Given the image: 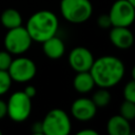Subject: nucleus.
Here are the masks:
<instances>
[{
  "label": "nucleus",
  "mask_w": 135,
  "mask_h": 135,
  "mask_svg": "<svg viewBox=\"0 0 135 135\" xmlns=\"http://www.w3.org/2000/svg\"><path fill=\"white\" fill-rule=\"evenodd\" d=\"M60 12L66 21L82 23L92 16L93 5L90 0H61Z\"/></svg>",
  "instance_id": "3"
},
{
  "label": "nucleus",
  "mask_w": 135,
  "mask_h": 135,
  "mask_svg": "<svg viewBox=\"0 0 135 135\" xmlns=\"http://www.w3.org/2000/svg\"><path fill=\"white\" fill-rule=\"evenodd\" d=\"M42 50L45 56L50 59H59L65 52V45L62 39L54 35L42 42Z\"/></svg>",
  "instance_id": "12"
},
{
  "label": "nucleus",
  "mask_w": 135,
  "mask_h": 135,
  "mask_svg": "<svg viewBox=\"0 0 135 135\" xmlns=\"http://www.w3.org/2000/svg\"><path fill=\"white\" fill-rule=\"evenodd\" d=\"M128 1H129V2H131L132 4H134V5H135V0H128Z\"/></svg>",
  "instance_id": "26"
},
{
  "label": "nucleus",
  "mask_w": 135,
  "mask_h": 135,
  "mask_svg": "<svg viewBox=\"0 0 135 135\" xmlns=\"http://www.w3.org/2000/svg\"><path fill=\"white\" fill-rule=\"evenodd\" d=\"M41 123L44 135H68L72 129L70 117L62 109L49 111Z\"/></svg>",
  "instance_id": "4"
},
{
  "label": "nucleus",
  "mask_w": 135,
  "mask_h": 135,
  "mask_svg": "<svg viewBox=\"0 0 135 135\" xmlns=\"http://www.w3.org/2000/svg\"><path fill=\"white\" fill-rule=\"evenodd\" d=\"M0 21L2 25L7 30L15 28L17 26L22 25V17L20 13L15 8L4 9L0 16Z\"/></svg>",
  "instance_id": "15"
},
{
  "label": "nucleus",
  "mask_w": 135,
  "mask_h": 135,
  "mask_svg": "<svg viewBox=\"0 0 135 135\" xmlns=\"http://www.w3.org/2000/svg\"><path fill=\"white\" fill-rule=\"evenodd\" d=\"M73 86L78 93L84 94L93 90V88L95 86V82L89 71L78 72L73 79Z\"/></svg>",
  "instance_id": "14"
},
{
  "label": "nucleus",
  "mask_w": 135,
  "mask_h": 135,
  "mask_svg": "<svg viewBox=\"0 0 135 135\" xmlns=\"http://www.w3.org/2000/svg\"><path fill=\"white\" fill-rule=\"evenodd\" d=\"M59 22L57 16L47 9H42L33 14L25 25L27 33L33 41L43 42L44 40L56 35Z\"/></svg>",
  "instance_id": "2"
},
{
  "label": "nucleus",
  "mask_w": 135,
  "mask_h": 135,
  "mask_svg": "<svg viewBox=\"0 0 135 135\" xmlns=\"http://www.w3.org/2000/svg\"><path fill=\"white\" fill-rule=\"evenodd\" d=\"M92 101L94 102V104L97 108H103L105 105H108L111 101V94L108 91V89L104 88H100L98 91H96L93 94V97L91 98Z\"/></svg>",
  "instance_id": "16"
},
{
  "label": "nucleus",
  "mask_w": 135,
  "mask_h": 135,
  "mask_svg": "<svg viewBox=\"0 0 135 135\" xmlns=\"http://www.w3.org/2000/svg\"><path fill=\"white\" fill-rule=\"evenodd\" d=\"M107 132L110 135H130V121L123 118L120 114L114 115L107 122Z\"/></svg>",
  "instance_id": "13"
},
{
  "label": "nucleus",
  "mask_w": 135,
  "mask_h": 135,
  "mask_svg": "<svg viewBox=\"0 0 135 135\" xmlns=\"http://www.w3.org/2000/svg\"><path fill=\"white\" fill-rule=\"evenodd\" d=\"M77 135H98V133L92 129H84V130L77 132Z\"/></svg>",
  "instance_id": "25"
},
{
  "label": "nucleus",
  "mask_w": 135,
  "mask_h": 135,
  "mask_svg": "<svg viewBox=\"0 0 135 135\" xmlns=\"http://www.w3.org/2000/svg\"><path fill=\"white\" fill-rule=\"evenodd\" d=\"M7 115L15 122H22L28 118L32 112V98L23 91L14 92L6 102Z\"/></svg>",
  "instance_id": "5"
},
{
  "label": "nucleus",
  "mask_w": 135,
  "mask_h": 135,
  "mask_svg": "<svg viewBox=\"0 0 135 135\" xmlns=\"http://www.w3.org/2000/svg\"><path fill=\"white\" fill-rule=\"evenodd\" d=\"M32 132H33L35 135H42V134H43L41 121H37V122L33 123V126H32Z\"/></svg>",
  "instance_id": "22"
},
{
  "label": "nucleus",
  "mask_w": 135,
  "mask_h": 135,
  "mask_svg": "<svg viewBox=\"0 0 135 135\" xmlns=\"http://www.w3.org/2000/svg\"><path fill=\"white\" fill-rule=\"evenodd\" d=\"M12 78L7 71L0 70V95H4L8 92L12 85Z\"/></svg>",
  "instance_id": "18"
},
{
  "label": "nucleus",
  "mask_w": 135,
  "mask_h": 135,
  "mask_svg": "<svg viewBox=\"0 0 135 135\" xmlns=\"http://www.w3.org/2000/svg\"><path fill=\"white\" fill-rule=\"evenodd\" d=\"M123 98L124 100H129L135 102V80H130L123 88Z\"/></svg>",
  "instance_id": "19"
},
{
  "label": "nucleus",
  "mask_w": 135,
  "mask_h": 135,
  "mask_svg": "<svg viewBox=\"0 0 135 135\" xmlns=\"http://www.w3.org/2000/svg\"><path fill=\"white\" fill-rule=\"evenodd\" d=\"M23 92L30 97V98H33L35 95H36V88L34 85H27L24 88Z\"/></svg>",
  "instance_id": "23"
},
{
  "label": "nucleus",
  "mask_w": 135,
  "mask_h": 135,
  "mask_svg": "<svg viewBox=\"0 0 135 135\" xmlns=\"http://www.w3.org/2000/svg\"><path fill=\"white\" fill-rule=\"evenodd\" d=\"M7 72L12 80L17 82H27L35 77L37 68L32 59L26 57H19L12 60Z\"/></svg>",
  "instance_id": "8"
},
{
  "label": "nucleus",
  "mask_w": 135,
  "mask_h": 135,
  "mask_svg": "<svg viewBox=\"0 0 135 135\" xmlns=\"http://www.w3.org/2000/svg\"><path fill=\"white\" fill-rule=\"evenodd\" d=\"M12 56L11 53H8L6 50L5 51H0V70L2 71H7L11 62H12Z\"/></svg>",
  "instance_id": "20"
},
{
  "label": "nucleus",
  "mask_w": 135,
  "mask_h": 135,
  "mask_svg": "<svg viewBox=\"0 0 135 135\" xmlns=\"http://www.w3.org/2000/svg\"><path fill=\"white\" fill-rule=\"evenodd\" d=\"M110 40L116 47L127 50L132 46L134 36L128 26H112L110 31Z\"/></svg>",
  "instance_id": "11"
},
{
  "label": "nucleus",
  "mask_w": 135,
  "mask_h": 135,
  "mask_svg": "<svg viewBox=\"0 0 135 135\" xmlns=\"http://www.w3.org/2000/svg\"><path fill=\"white\" fill-rule=\"evenodd\" d=\"M123 118L131 121L135 118V102L124 100L120 105V113Z\"/></svg>",
  "instance_id": "17"
},
{
  "label": "nucleus",
  "mask_w": 135,
  "mask_h": 135,
  "mask_svg": "<svg viewBox=\"0 0 135 135\" xmlns=\"http://www.w3.org/2000/svg\"><path fill=\"white\" fill-rule=\"evenodd\" d=\"M95 85L110 89L116 85L124 75L123 62L115 56H102L94 59L90 69Z\"/></svg>",
  "instance_id": "1"
},
{
  "label": "nucleus",
  "mask_w": 135,
  "mask_h": 135,
  "mask_svg": "<svg viewBox=\"0 0 135 135\" xmlns=\"http://www.w3.org/2000/svg\"><path fill=\"white\" fill-rule=\"evenodd\" d=\"M1 134H2V131H1V130H0V135H1Z\"/></svg>",
  "instance_id": "27"
},
{
  "label": "nucleus",
  "mask_w": 135,
  "mask_h": 135,
  "mask_svg": "<svg viewBox=\"0 0 135 135\" xmlns=\"http://www.w3.org/2000/svg\"><path fill=\"white\" fill-rule=\"evenodd\" d=\"M94 61V56L91 51L83 46L74 47L69 55V63L75 72L90 71Z\"/></svg>",
  "instance_id": "9"
},
{
  "label": "nucleus",
  "mask_w": 135,
  "mask_h": 135,
  "mask_svg": "<svg viewBox=\"0 0 135 135\" xmlns=\"http://www.w3.org/2000/svg\"><path fill=\"white\" fill-rule=\"evenodd\" d=\"M33 40L26 28L22 25L7 31L4 37L5 50L14 55H21L25 53L32 44Z\"/></svg>",
  "instance_id": "6"
},
{
  "label": "nucleus",
  "mask_w": 135,
  "mask_h": 135,
  "mask_svg": "<svg viewBox=\"0 0 135 135\" xmlns=\"http://www.w3.org/2000/svg\"><path fill=\"white\" fill-rule=\"evenodd\" d=\"M97 112V107L91 98L80 97L73 101L71 105V113L74 118L79 121H89L94 118Z\"/></svg>",
  "instance_id": "10"
},
{
  "label": "nucleus",
  "mask_w": 135,
  "mask_h": 135,
  "mask_svg": "<svg viewBox=\"0 0 135 135\" xmlns=\"http://www.w3.org/2000/svg\"><path fill=\"white\" fill-rule=\"evenodd\" d=\"M97 24L101 28H110L112 26V24H111V20H110L109 14L100 15L98 17V19H97Z\"/></svg>",
  "instance_id": "21"
},
{
  "label": "nucleus",
  "mask_w": 135,
  "mask_h": 135,
  "mask_svg": "<svg viewBox=\"0 0 135 135\" xmlns=\"http://www.w3.org/2000/svg\"><path fill=\"white\" fill-rule=\"evenodd\" d=\"M112 26H130L135 18V5L128 0H116L109 13Z\"/></svg>",
  "instance_id": "7"
},
{
  "label": "nucleus",
  "mask_w": 135,
  "mask_h": 135,
  "mask_svg": "<svg viewBox=\"0 0 135 135\" xmlns=\"http://www.w3.org/2000/svg\"><path fill=\"white\" fill-rule=\"evenodd\" d=\"M7 115V107H6V102L0 99V119L4 118Z\"/></svg>",
  "instance_id": "24"
}]
</instances>
